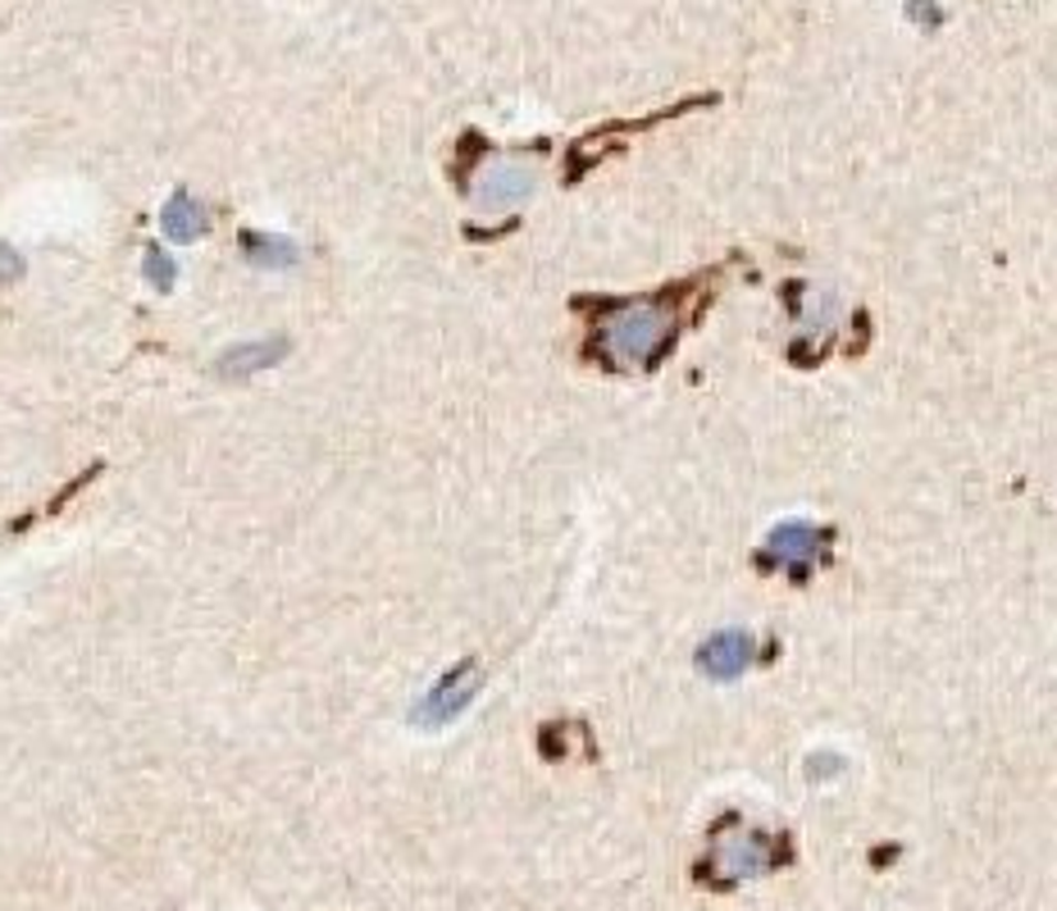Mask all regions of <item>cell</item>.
<instances>
[{
    "instance_id": "1",
    "label": "cell",
    "mask_w": 1057,
    "mask_h": 911,
    "mask_svg": "<svg viewBox=\"0 0 1057 911\" xmlns=\"http://www.w3.org/2000/svg\"><path fill=\"white\" fill-rule=\"evenodd\" d=\"M666 337V315L657 306H625L606 319L602 343L616 365H647Z\"/></svg>"
},
{
    "instance_id": "2",
    "label": "cell",
    "mask_w": 1057,
    "mask_h": 911,
    "mask_svg": "<svg viewBox=\"0 0 1057 911\" xmlns=\"http://www.w3.org/2000/svg\"><path fill=\"white\" fill-rule=\"evenodd\" d=\"M474 693H479V665L474 661H465V665H456V670H447L442 680L420 697V706L411 712V720L420 725V729H442V725H452L465 706L474 702Z\"/></svg>"
},
{
    "instance_id": "3",
    "label": "cell",
    "mask_w": 1057,
    "mask_h": 911,
    "mask_svg": "<svg viewBox=\"0 0 1057 911\" xmlns=\"http://www.w3.org/2000/svg\"><path fill=\"white\" fill-rule=\"evenodd\" d=\"M757 657V638L747 633V629H721V633H711L707 643L698 648V670L707 674V680H738V674L753 665Z\"/></svg>"
},
{
    "instance_id": "4",
    "label": "cell",
    "mask_w": 1057,
    "mask_h": 911,
    "mask_svg": "<svg viewBox=\"0 0 1057 911\" xmlns=\"http://www.w3.org/2000/svg\"><path fill=\"white\" fill-rule=\"evenodd\" d=\"M533 192H538V174H533V169H529V164H510V160H501V164L484 169L479 187H474V200H479L484 210L501 215V210H516L520 200H529Z\"/></svg>"
},
{
    "instance_id": "5",
    "label": "cell",
    "mask_w": 1057,
    "mask_h": 911,
    "mask_svg": "<svg viewBox=\"0 0 1057 911\" xmlns=\"http://www.w3.org/2000/svg\"><path fill=\"white\" fill-rule=\"evenodd\" d=\"M283 356H288V337H256V343L228 347L215 360V369L224 379H247V375H260V369H269V365H279Z\"/></svg>"
},
{
    "instance_id": "6",
    "label": "cell",
    "mask_w": 1057,
    "mask_h": 911,
    "mask_svg": "<svg viewBox=\"0 0 1057 911\" xmlns=\"http://www.w3.org/2000/svg\"><path fill=\"white\" fill-rule=\"evenodd\" d=\"M821 547H826L821 529L807 524V520H784V524L766 538V556L784 561V565H807V561L821 556Z\"/></svg>"
},
{
    "instance_id": "7",
    "label": "cell",
    "mask_w": 1057,
    "mask_h": 911,
    "mask_svg": "<svg viewBox=\"0 0 1057 911\" xmlns=\"http://www.w3.org/2000/svg\"><path fill=\"white\" fill-rule=\"evenodd\" d=\"M715 861H721V870L730 875V880H743V875H762V870L770 866V843H766L757 829H743V834H734V838L721 843Z\"/></svg>"
},
{
    "instance_id": "8",
    "label": "cell",
    "mask_w": 1057,
    "mask_h": 911,
    "mask_svg": "<svg viewBox=\"0 0 1057 911\" xmlns=\"http://www.w3.org/2000/svg\"><path fill=\"white\" fill-rule=\"evenodd\" d=\"M160 224H164V232H169V238H174V242H192V238H201V232H206L211 215H206V206H201L196 196H187V192H174V196L164 200Z\"/></svg>"
},
{
    "instance_id": "9",
    "label": "cell",
    "mask_w": 1057,
    "mask_h": 911,
    "mask_svg": "<svg viewBox=\"0 0 1057 911\" xmlns=\"http://www.w3.org/2000/svg\"><path fill=\"white\" fill-rule=\"evenodd\" d=\"M247 260L260 269H292L296 264V247L288 238H274V232H251L247 238Z\"/></svg>"
},
{
    "instance_id": "10",
    "label": "cell",
    "mask_w": 1057,
    "mask_h": 911,
    "mask_svg": "<svg viewBox=\"0 0 1057 911\" xmlns=\"http://www.w3.org/2000/svg\"><path fill=\"white\" fill-rule=\"evenodd\" d=\"M834 319H839V301H834V296H811V306H807V315H802V328L830 333Z\"/></svg>"
},
{
    "instance_id": "11",
    "label": "cell",
    "mask_w": 1057,
    "mask_h": 911,
    "mask_svg": "<svg viewBox=\"0 0 1057 911\" xmlns=\"http://www.w3.org/2000/svg\"><path fill=\"white\" fill-rule=\"evenodd\" d=\"M147 279H151L155 292H169V288H174V260H169L160 247L147 251Z\"/></svg>"
},
{
    "instance_id": "12",
    "label": "cell",
    "mask_w": 1057,
    "mask_h": 911,
    "mask_svg": "<svg viewBox=\"0 0 1057 911\" xmlns=\"http://www.w3.org/2000/svg\"><path fill=\"white\" fill-rule=\"evenodd\" d=\"M0 279H19V256L10 247H0Z\"/></svg>"
}]
</instances>
